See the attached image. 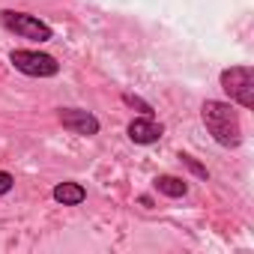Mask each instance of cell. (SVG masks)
<instances>
[{
    "label": "cell",
    "mask_w": 254,
    "mask_h": 254,
    "mask_svg": "<svg viewBox=\"0 0 254 254\" xmlns=\"http://www.w3.org/2000/svg\"><path fill=\"white\" fill-rule=\"evenodd\" d=\"M54 200L63 203V206H78V203L87 200V191H84L81 183H60L54 189Z\"/></svg>",
    "instance_id": "obj_7"
},
{
    "label": "cell",
    "mask_w": 254,
    "mask_h": 254,
    "mask_svg": "<svg viewBox=\"0 0 254 254\" xmlns=\"http://www.w3.org/2000/svg\"><path fill=\"white\" fill-rule=\"evenodd\" d=\"M200 120L206 126V132L215 138V144L221 147H239L242 144V126H239V114L230 102H218V99H206L200 108Z\"/></svg>",
    "instance_id": "obj_1"
},
{
    "label": "cell",
    "mask_w": 254,
    "mask_h": 254,
    "mask_svg": "<svg viewBox=\"0 0 254 254\" xmlns=\"http://www.w3.org/2000/svg\"><path fill=\"white\" fill-rule=\"evenodd\" d=\"M221 90L230 102L242 108H254V69L251 66H230L221 72Z\"/></svg>",
    "instance_id": "obj_2"
},
{
    "label": "cell",
    "mask_w": 254,
    "mask_h": 254,
    "mask_svg": "<svg viewBox=\"0 0 254 254\" xmlns=\"http://www.w3.org/2000/svg\"><path fill=\"white\" fill-rule=\"evenodd\" d=\"M9 63L18 72L30 75V78H54L60 72V63L51 54H42V51H24V48H18V51L9 54Z\"/></svg>",
    "instance_id": "obj_4"
},
{
    "label": "cell",
    "mask_w": 254,
    "mask_h": 254,
    "mask_svg": "<svg viewBox=\"0 0 254 254\" xmlns=\"http://www.w3.org/2000/svg\"><path fill=\"white\" fill-rule=\"evenodd\" d=\"M12 186H15L12 174H6V171H0V194H6V191H12Z\"/></svg>",
    "instance_id": "obj_11"
},
{
    "label": "cell",
    "mask_w": 254,
    "mask_h": 254,
    "mask_svg": "<svg viewBox=\"0 0 254 254\" xmlns=\"http://www.w3.org/2000/svg\"><path fill=\"white\" fill-rule=\"evenodd\" d=\"M57 120L63 123V129L75 132V135H96L99 132V120L90 114V111H81V108H60L57 111Z\"/></svg>",
    "instance_id": "obj_5"
},
{
    "label": "cell",
    "mask_w": 254,
    "mask_h": 254,
    "mask_svg": "<svg viewBox=\"0 0 254 254\" xmlns=\"http://www.w3.org/2000/svg\"><path fill=\"white\" fill-rule=\"evenodd\" d=\"M156 189H159L162 194H168V197H183V194L189 191V183H186V180H180V177L162 174V177L156 180Z\"/></svg>",
    "instance_id": "obj_8"
},
{
    "label": "cell",
    "mask_w": 254,
    "mask_h": 254,
    "mask_svg": "<svg viewBox=\"0 0 254 254\" xmlns=\"http://www.w3.org/2000/svg\"><path fill=\"white\" fill-rule=\"evenodd\" d=\"M0 24L6 30H12L15 36H24V39H33V42H48L54 36V30L39 21L36 15H27V12H12V9H3L0 12Z\"/></svg>",
    "instance_id": "obj_3"
},
{
    "label": "cell",
    "mask_w": 254,
    "mask_h": 254,
    "mask_svg": "<svg viewBox=\"0 0 254 254\" xmlns=\"http://www.w3.org/2000/svg\"><path fill=\"white\" fill-rule=\"evenodd\" d=\"M126 132H129V138H132L135 144H156V141L162 138L165 129H162V123H156V120H150V117L144 114V117L132 120Z\"/></svg>",
    "instance_id": "obj_6"
},
{
    "label": "cell",
    "mask_w": 254,
    "mask_h": 254,
    "mask_svg": "<svg viewBox=\"0 0 254 254\" xmlns=\"http://www.w3.org/2000/svg\"><path fill=\"white\" fill-rule=\"evenodd\" d=\"M123 102H126V105H132V108H138V111H144L147 117H150V111H153L144 99H138V96H132V93H123Z\"/></svg>",
    "instance_id": "obj_9"
},
{
    "label": "cell",
    "mask_w": 254,
    "mask_h": 254,
    "mask_svg": "<svg viewBox=\"0 0 254 254\" xmlns=\"http://www.w3.org/2000/svg\"><path fill=\"white\" fill-rule=\"evenodd\" d=\"M180 162H183L186 168H191V171H194V174H197L200 180H206V177H209V174H206V168H203V165H197V162H194L191 156H186V153H183V156H180Z\"/></svg>",
    "instance_id": "obj_10"
}]
</instances>
